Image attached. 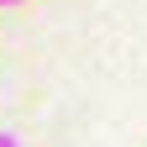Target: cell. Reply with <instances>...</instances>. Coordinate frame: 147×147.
I'll list each match as a JSON object with an SVG mask.
<instances>
[{
    "mask_svg": "<svg viewBox=\"0 0 147 147\" xmlns=\"http://www.w3.org/2000/svg\"><path fill=\"white\" fill-rule=\"evenodd\" d=\"M0 5H16V0H0Z\"/></svg>",
    "mask_w": 147,
    "mask_h": 147,
    "instance_id": "obj_2",
    "label": "cell"
},
{
    "mask_svg": "<svg viewBox=\"0 0 147 147\" xmlns=\"http://www.w3.org/2000/svg\"><path fill=\"white\" fill-rule=\"evenodd\" d=\"M0 147H21V142H16V137H11V131H0Z\"/></svg>",
    "mask_w": 147,
    "mask_h": 147,
    "instance_id": "obj_1",
    "label": "cell"
}]
</instances>
